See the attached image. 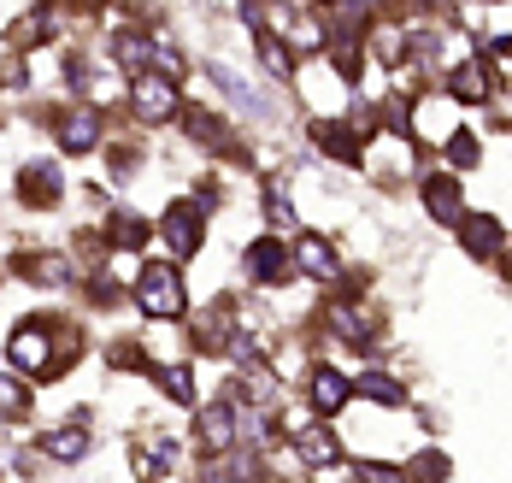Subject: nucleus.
Masks as SVG:
<instances>
[{
    "label": "nucleus",
    "mask_w": 512,
    "mask_h": 483,
    "mask_svg": "<svg viewBox=\"0 0 512 483\" xmlns=\"http://www.w3.org/2000/svg\"><path fill=\"white\" fill-rule=\"evenodd\" d=\"M236 430H242V407L236 401H212V407H201V419H195V436H201V448L212 460H224L236 448Z\"/></svg>",
    "instance_id": "5"
},
{
    "label": "nucleus",
    "mask_w": 512,
    "mask_h": 483,
    "mask_svg": "<svg viewBox=\"0 0 512 483\" xmlns=\"http://www.w3.org/2000/svg\"><path fill=\"white\" fill-rule=\"evenodd\" d=\"M295 454H301L307 466H336V460H342V442H336L330 419H318V425L295 430Z\"/></svg>",
    "instance_id": "12"
},
{
    "label": "nucleus",
    "mask_w": 512,
    "mask_h": 483,
    "mask_svg": "<svg viewBox=\"0 0 512 483\" xmlns=\"http://www.w3.org/2000/svg\"><path fill=\"white\" fill-rule=\"evenodd\" d=\"M348 401H354V383H348L342 372H330V366L312 372V407H318V419H336Z\"/></svg>",
    "instance_id": "13"
},
{
    "label": "nucleus",
    "mask_w": 512,
    "mask_h": 483,
    "mask_svg": "<svg viewBox=\"0 0 512 483\" xmlns=\"http://www.w3.org/2000/svg\"><path fill=\"white\" fill-rule=\"evenodd\" d=\"M130 107H136L142 124H171V118L183 112V95H177L171 77H159V71H136V83H130Z\"/></svg>",
    "instance_id": "3"
},
{
    "label": "nucleus",
    "mask_w": 512,
    "mask_h": 483,
    "mask_svg": "<svg viewBox=\"0 0 512 483\" xmlns=\"http://www.w3.org/2000/svg\"><path fill=\"white\" fill-rule=\"evenodd\" d=\"M448 160H454V171H471V165L483 160V148H477L471 130H454V136H448Z\"/></svg>",
    "instance_id": "27"
},
{
    "label": "nucleus",
    "mask_w": 512,
    "mask_h": 483,
    "mask_svg": "<svg viewBox=\"0 0 512 483\" xmlns=\"http://www.w3.org/2000/svg\"><path fill=\"white\" fill-rule=\"evenodd\" d=\"M448 95H454V101H471V107H477V101H489V95H495L489 65H483V59H460V65L448 71Z\"/></svg>",
    "instance_id": "11"
},
{
    "label": "nucleus",
    "mask_w": 512,
    "mask_h": 483,
    "mask_svg": "<svg viewBox=\"0 0 512 483\" xmlns=\"http://www.w3.org/2000/svg\"><path fill=\"white\" fill-rule=\"evenodd\" d=\"M407 30H401V24H371V54H383L389 59V65H401V59H407Z\"/></svg>",
    "instance_id": "26"
},
{
    "label": "nucleus",
    "mask_w": 512,
    "mask_h": 483,
    "mask_svg": "<svg viewBox=\"0 0 512 483\" xmlns=\"http://www.w3.org/2000/svg\"><path fill=\"white\" fill-rule=\"evenodd\" d=\"M365 483H407L401 472H389V466H365Z\"/></svg>",
    "instance_id": "32"
},
{
    "label": "nucleus",
    "mask_w": 512,
    "mask_h": 483,
    "mask_svg": "<svg viewBox=\"0 0 512 483\" xmlns=\"http://www.w3.org/2000/svg\"><path fill=\"white\" fill-rule=\"evenodd\" d=\"M42 454H48V460H59V466H77V460L89 454V430H83V425L53 430V436H42Z\"/></svg>",
    "instance_id": "17"
},
{
    "label": "nucleus",
    "mask_w": 512,
    "mask_h": 483,
    "mask_svg": "<svg viewBox=\"0 0 512 483\" xmlns=\"http://www.w3.org/2000/svg\"><path fill=\"white\" fill-rule=\"evenodd\" d=\"M289 260H295V271H307V277H318V283H336V277H342V260H336V248H330L318 230H301V236H295Z\"/></svg>",
    "instance_id": "8"
},
{
    "label": "nucleus",
    "mask_w": 512,
    "mask_h": 483,
    "mask_svg": "<svg viewBox=\"0 0 512 483\" xmlns=\"http://www.w3.org/2000/svg\"><path fill=\"white\" fill-rule=\"evenodd\" d=\"M159 236L171 242V254H195L206 242V207L201 201H171L159 218Z\"/></svg>",
    "instance_id": "4"
},
{
    "label": "nucleus",
    "mask_w": 512,
    "mask_h": 483,
    "mask_svg": "<svg viewBox=\"0 0 512 483\" xmlns=\"http://www.w3.org/2000/svg\"><path fill=\"white\" fill-rule=\"evenodd\" d=\"M330 330L348 336V342H371L377 336V313H365V307H330Z\"/></svg>",
    "instance_id": "19"
},
{
    "label": "nucleus",
    "mask_w": 512,
    "mask_h": 483,
    "mask_svg": "<svg viewBox=\"0 0 512 483\" xmlns=\"http://www.w3.org/2000/svg\"><path fill=\"white\" fill-rule=\"evenodd\" d=\"M424 213L436 224H460L465 218V195H460V171H424Z\"/></svg>",
    "instance_id": "7"
},
{
    "label": "nucleus",
    "mask_w": 512,
    "mask_h": 483,
    "mask_svg": "<svg viewBox=\"0 0 512 483\" xmlns=\"http://www.w3.org/2000/svg\"><path fill=\"white\" fill-rule=\"evenodd\" d=\"M460 242H465L471 260H489V254H501L507 236H501V224H495L489 213H471V218H460Z\"/></svg>",
    "instance_id": "15"
},
{
    "label": "nucleus",
    "mask_w": 512,
    "mask_h": 483,
    "mask_svg": "<svg viewBox=\"0 0 512 483\" xmlns=\"http://www.w3.org/2000/svg\"><path fill=\"white\" fill-rule=\"evenodd\" d=\"M6 360H12V372H30V377H59L65 372V360H53V336H48L42 319H24L18 330H12Z\"/></svg>",
    "instance_id": "2"
},
{
    "label": "nucleus",
    "mask_w": 512,
    "mask_h": 483,
    "mask_svg": "<svg viewBox=\"0 0 512 483\" xmlns=\"http://www.w3.org/2000/svg\"><path fill=\"white\" fill-rule=\"evenodd\" d=\"M159 389L177 401V407H195V372L183 366V360H171V366H159Z\"/></svg>",
    "instance_id": "25"
},
{
    "label": "nucleus",
    "mask_w": 512,
    "mask_h": 483,
    "mask_svg": "<svg viewBox=\"0 0 512 483\" xmlns=\"http://www.w3.org/2000/svg\"><path fill=\"white\" fill-rule=\"evenodd\" d=\"M136 307L148 313V319L159 324H177L183 313H189V289H183V271L171 266V260H142L136 266Z\"/></svg>",
    "instance_id": "1"
},
{
    "label": "nucleus",
    "mask_w": 512,
    "mask_h": 483,
    "mask_svg": "<svg viewBox=\"0 0 512 483\" xmlns=\"http://www.w3.org/2000/svg\"><path fill=\"white\" fill-rule=\"evenodd\" d=\"M83 6H95V0H83Z\"/></svg>",
    "instance_id": "33"
},
{
    "label": "nucleus",
    "mask_w": 512,
    "mask_h": 483,
    "mask_svg": "<svg viewBox=\"0 0 512 483\" xmlns=\"http://www.w3.org/2000/svg\"><path fill=\"white\" fill-rule=\"evenodd\" d=\"M24 83V65H18V54H6L0 59V89H18Z\"/></svg>",
    "instance_id": "31"
},
{
    "label": "nucleus",
    "mask_w": 512,
    "mask_h": 483,
    "mask_svg": "<svg viewBox=\"0 0 512 483\" xmlns=\"http://www.w3.org/2000/svg\"><path fill=\"white\" fill-rule=\"evenodd\" d=\"M18 419H30V389L18 372H0V425H18Z\"/></svg>",
    "instance_id": "20"
},
{
    "label": "nucleus",
    "mask_w": 512,
    "mask_h": 483,
    "mask_svg": "<svg viewBox=\"0 0 512 483\" xmlns=\"http://www.w3.org/2000/svg\"><path fill=\"white\" fill-rule=\"evenodd\" d=\"M112 54L124 59V65H130V77H136V71H148L154 42H148V36H136V30H118V36H112Z\"/></svg>",
    "instance_id": "24"
},
{
    "label": "nucleus",
    "mask_w": 512,
    "mask_h": 483,
    "mask_svg": "<svg viewBox=\"0 0 512 483\" xmlns=\"http://www.w3.org/2000/svg\"><path fill=\"white\" fill-rule=\"evenodd\" d=\"M312 142H318L324 154H336L342 165L359 160V130L354 124H342V118H318V124H312Z\"/></svg>",
    "instance_id": "14"
},
{
    "label": "nucleus",
    "mask_w": 512,
    "mask_h": 483,
    "mask_svg": "<svg viewBox=\"0 0 512 483\" xmlns=\"http://www.w3.org/2000/svg\"><path fill=\"white\" fill-rule=\"evenodd\" d=\"M53 136H59V148H65V154H95V142H101V112L71 107L59 124H53Z\"/></svg>",
    "instance_id": "9"
},
{
    "label": "nucleus",
    "mask_w": 512,
    "mask_h": 483,
    "mask_svg": "<svg viewBox=\"0 0 512 483\" xmlns=\"http://www.w3.org/2000/svg\"><path fill=\"white\" fill-rule=\"evenodd\" d=\"M42 36H48V24H42V18H18V24H12V48H36Z\"/></svg>",
    "instance_id": "28"
},
{
    "label": "nucleus",
    "mask_w": 512,
    "mask_h": 483,
    "mask_svg": "<svg viewBox=\"0 0 512 483\" xmlns=\"http://www.w3.org/2000/svg\"><path fill=\"white\" fill-rule=\"evenodd\" d=\"M248 277H254L259 289H283L289 277H295V260H289V248L277 242V236H259V242H248Z\"/></svg>",
    "instance_id": "6"
},
{
    "label": "nucleus",
    "mask_w": 512,
    "mask_h": 483,
    "mask_svg": "<svg viewBox=\"0 0 512 483\" xmlns=\"http://www.w3.org/2000/svg\"><path fill=\"white\" fill-rule=\"evenodd\" d=\"M189 136L206 142V148H224V154L236 148V142H230V130H224V118H218V112H206V107H189Z\"/></svg>",
    "instance_id": "21"
},
{
    "label": "nucleus",
    "mask_w": 512,
    "mask_h": 483,
    "mask_svg": "<svg viewBox=\"0 0 512 483\" xmlns=\"http://www.w3.org/2000/svg\"><path fill=\"white\" fill-rule=\"evenodd\" d=\"M112 366H118V372H136V366H148V354H142L136 342H118V348H112Z\"/></svg>",
    "instance_id": "29"
},
{
    "label": "nucleus",
    "mask_w": 512,
    "mask_h": 483,
    "mask_svg": "<svg viewBox=\"0 0 512 483\" xmlns=\"http://www.w3.org/2000/svg\"><path fill=\"white\" fill-rule=\"evenodd\" d=\"M354 395H365V401H383V407H407V389H401L389 372H365L354 383Z\"/></svg>",
    "instance_id": "22"
},
{
    "label": "nucleus",
    "mask_w": 512,
    "mask_h": 483,
    "mask_svg": "<svg viewBox=\"0 0 512 483\" xmlns=\"http://www.w3.org/2000/svg\"><path fill=\"white\" fill-rule=\"evenodd\" d=\"M148 236H154V224H148L142 213H112V224H106V242L124 248V254H142Z\"/></svg>",
    "instance_id": "16"
},
{
    "label": "nucleus",
    "mask_w": 512,
    "mask_h": 483,
    "mask_svg": "<svg viewBox=\"0 0 512 483\" xmlns=\"http://www.w3.org/2000/svg\"><path fill=\"white\" fill-rule=\"evenodd\" d=\"M407 483H448V454L442 448H418L407 460Z\"/></svg>",
    "instance_id": "23"
},
{
    "label": "nucleus",
    "mask_w": 512,
    "mask_h": 483,
    "mask_svg": "<svg viewBox=\"0 0 512 483\" xmlns=\"http://www.w3.org/2000/svg\"><path fill=\"white\" fill-rule=\"evenodd\" d=\"M59 189H65L59 165H42V160H36V165H24V171H18V201H24V207H36V213L59 201Z\"/></svg>",
    "instance_id": "10"
},
{
    "label": "nucleus",
    "mask_w": 512,
    "mask_h": 483,
    "mask_svg": "<svg viewBox=\"0 0 512 483\" xmlns=\"http://www.w3.org/2000/svg\"><path fill=\"white\" fill-rule=\"evenodd\" d=\"M259 65H265L277 83H289V77H295V48H289L277 30H259Z\"/></svg>",
    "instance_id": "18"
},
{
    "label": "nucleus",
    "mask_w": 512,
    "mask_h": 483,
    "mask_svg": "<svg viewBox=\"0 0 512 483\" xmlns=\"http://www.w3.org/2000/svg\"><path fill=\"white\" fill-rule=\"evenodd\" d=\"M265 218H271L277 230H289V224H295V207H289L283 195H271V201H265Z\"/></svg>",
    "instance_id": "30"
}]
</instances>
